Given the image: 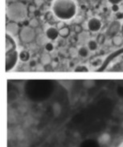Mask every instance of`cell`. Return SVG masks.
Instances as JSON below:
<instances>
[{"mask_svg":"<svg viewBox=\"0 0 123 147\" xmlns=\"http://www.w3.org/2000/svg\"><path fill=\"white\" fill-rule=\"evenodd\" d=\"M45 36L50 41H54L57 39V38L60 36L59 30L56 26H49L45 31Z\"/></svg>","mask_w":123,"mask_h":147,"instance_id":"6","label":"cell"},{"mask_svg":"<svg viewBox=\"0 0 123 147\" xmlns=\"http://www.w3.org/2000/svg\"><path fill=\"white\" fill-rule=\"evenodd\" d=\"M61 110H62V107L60 106V104L58 102H56L53 104L52 106V111H53V114L55 115V117L59 116L61 113Z\"/></svg>","mask_w":123,"mask_h":147,"instance_id":"12","label":"cell"},{"mask_svg":"<svg viewBox=\"0 0 123 147\" xmlns=\"http://www.w3.org/2000/svg\"><path fill=\"white\" fill-rule=\"evenodd\" d=\"M41 60L43 61V63L44 64H49L51 62V57L48 54H44L41 57Z\"/></svg>","mask_w":123,"mask_h":147,"instance_id":"17","label":"cell"},{"mask_svg":"<svg viewBox=\"0 0 123 147\" xmlns=\"http://www.w3.org/2000/svg\"><path fill=\"white\" fill-rule=\"evenodd\" d=\"M54 48H55L54 47V45H53V43L51 42H47L45 43L44 49L47 52L50 53V52L53 51H54Z\"/></svg>","mask_w":123,"mask_h":147,"instance_id":"15","label":"cell"},{"mask_svg":"<svg viewBox=\"0 0 123 147\" xmlns=\"http://www.w3.org/2000/svg\"><path fill=\"white\" fill-rule=\"evenodd\" d=\"M87 27L91 32L97 33L98 31H100V30L102 27V22L100 18H97V17H93L87 22Z\"/></svg>","mask_w":123,"mask_h":147,"instance_id":"5","label":"cell"},{"mask_svg":"<svg viewBox=\"0 0 123 147\" xmlns=\"http://www.w3.org/2000/svg\"><path fill=\"white\" fill-rule=\"evenodd\" d=\"M110 139H111L110 135L107 133H104L98 138V142L100 145L105 146V145H107L110 142Z\"/></svg>","mask_w":123,"mask_h":147,"instance_id":"8","label":"cell"},{"mask_svg":"<svg viewBox=\"0 0 123 147\" xmlns=\"http://www.w3.org/2000/svg\"><path fill=\"white\" fill-rule=\"evenodd\" d=\"M90 50L88 49L87 47H81L78 50V55L80 57H81L83 59H85L90 55Z\"/></svg>","mask_w":123,"mask_h":147,"instance_id":"10","label":"cell"},{"mask_svg":"<svg viewBox=\"0 0 123 147\" xmlns=\"http://www.w3.org/2000/svg\"><path fill=\"white\" fill-rule=\"evenodd\" d=\"M113 11H118V7L117 6V5H114V6H113Z\"/></svg>","mask_w":123,"mask_h":147,"instance_id":"21","label":"cell"},{"mask_svg":"<svg viewBox=\"0 0 123 147\" xmlns=\"http://www.w3.org/2000/svg\"><path fill=\"white\" fill-rule=\"evenodd\" d=\"M19 61V51L14 36L6 34V71L14 70Z\"/></svg>","mask_w":123,"mask_h":147,"instance_id":"2","label":"cell"},{"mask_svg":"<svg viewBox=\"0 0 123 147\" xmlns=\"http://www.w3.org/2000/svg\"><path fill=\"white\" fill-rule=\"evenodd\" d=\"M118 147H123V142H122L118 145Z\"/></svg>","mask_w":123,"mask_h":147,"instance_id":"22","label":"cell"},{"mask_svg":"<svg viewBox=\"0 0 123 147\" xmlns=\"http://www.w3.org/2000/svg\"><path fill=\"white\" fill-rule=\"evenodd\" d=\"M83 85L85 88H93L95 85V82L93 81V80H85V81L83 82Z\"/></svg>","mask_w":123,"mask_h":147,"instance_id":"16","label":"cell"},{"mask_svg":"<svg viewBox=\"0 0 123 147\" xmlns=\"http://www.w3.org/2000/svg\"><path fill=\"white\" fill-rule=\"evenodd\" d=\"M19 38L25 43L31 42L36 38V32L31 26H25L19 31Z\"/></svg>","mask_w":123,"mask_h":147,"instance_id":"4","label":"cell"},{"mask_svg":"<svg viewBox=\"0 0 123 147\" xmlns=\"http://www.w3.org/2000/svg\"><path fill=\"white\" fill-rule=\"evenodd\" d=\"M52 14L62 21L70 20L77 12L75 0H55L52 3Z\"/></svg>","mask_w":123,"mask_h":147,"instance_id":"1","label":"cell"},{"mask_svg":"<svg viewBox=\"0 0 123 147\" xmlns=\"http://www.w3.org/2000/svg\"><path fill=\"white\" fill-rule=\"evenodd\" d=\"M39 25V22L36 18H32L30 22V26L31 28H36Z\"/></svg>","mask_w":123,"mask_h":147,"instance_id":"18","label":"cell"},{"mask_svg":"<svg viewBox=\"0 0 123 147\" xmlns=\"http://www.w3.org/2000/svg\"><path fill=\"white\" fill-rule=\"evenodd\" d=\"M59 34H60V37H62V38H67L69 35V34H70V29L67 26H65L62 29L59 30Z\"/></svg>","mask_w":123,"mask_h":147,"instance_id":"13","label":"cell"},{"mask_svg":"<svg viewBox=\"0 0 123 147\" xmlns=\"http://www.w3.org/2000/svg\"><path fill=\"white\" fill-rule=\"evenodd\" d=\"M8 16L14 22H19L27 16L26 7L21 3H15L9 5L8 7Z\"/></svg>","mask_w":123,"mask_h":147,"instance_id":"3","label":"cell"},{"mask_svg":"<svg viewBox=\"0 0 123 147\" xmlns=\"http://www.w3.org/2000/svg\"><path fill=\"white\" fill-rule=\"evenodd\" d=\"M30 59V54L27 51H21L19 52V60L22 62H27Z\"/></svg>","mask_w":123,"mask_h":147,"instance_id":"11","label":"cell"},{"mask_svg":"<svg viewBox=\"0 0 123 147\" xmlns=\"http://www.w3.org/2000/svg\"><path fill=\"white\" fill-rule=\"evenodd\" d=\"M66 26V25L64 24V22H58V23L56 24V27L58 30H60V29H62L63 27H64V26Z\"/></svg>","mask_w":123,"mask_h":147,"instance_id":"20","label":"cell"},{"mask_svg":"<svg viewBox=\"0 0 123 147\" xmlns=\"http://www.w3.org/2000/svg\"><path fill=\"white\" fill-rule=\"evenodd\" d=\"M74 71L76 72H87V71H89V68L85 65H78L76 66Z\"/></svg>","mask_w":123,"mask_h":147,"instance_id":"14","label":"cell"},{"mask_svg":"<svg viewBox=\"0 0 123 147\" xmlns=\"http://www.w3.org/2000/svg\"><path fill=\"white\" fill-rule=\"evenodd\" d=\"M82 30H83V29H82V26H81V25H75L74 26V31L75 33L77 34H81L82 32Z\"/></svg>","mask_w":123,"mask_h":147,"instance_id":"19","label":"cell"},{"mask_svg":"<svg viewBox=\"0 0 123 147\" xmlns=\"http://www.w3.org/2000/svg\"><path fill=\"white\" fill-rule=\"evenodd\" d=\"M98 46H99L98 42H97V40H95V39H90L87 42V47L90 50V51L91 52L96 51L98 49Z\"/></svg>","mask_w":123,"mask_h":147,"instance_id":"9","label":"cell"},{"mask_svg":"<svg viewBox=\"0 0 123 147\" xmlns=\"http://www.w3.org/2000/svg\"><path fill=\"white\" fill-rule=\"evenodd\" d=\"M122 127H123V122H122Z\"/></svg>","mask_w":123,"mask_h":147,"instance_id":"23","label":"cell"},{"mask_svg":"<svg viewBox=\"0 0 123 147\" xmlns=\"http://www.w3.org/2000/svg\"><path fill=\"white\" fill-rule=\"evenodd\" d=\"M19 32V26L15 22L8 23L7 25V34H9L12 36H15Z\"/></svg>","mask_w":123,"mask_h":147,"instance_id":"7","label":"cell"}]
</instances>
